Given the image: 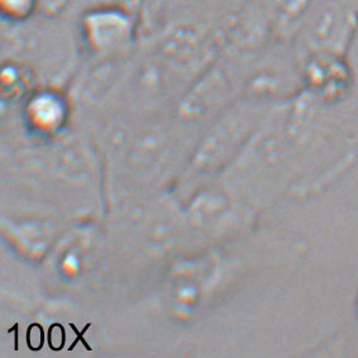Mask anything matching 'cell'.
Segmentation results:
<instances>
[{"instance_id": "6da1fadb", "label": "cell", "mask_w": 358, "mask_h": 358, "mask_svg": "<svg viewBox=\"0 0 358 358\" xmlns=\"http://www.w3.org/2000/svg\"><path fill=\"white\" fill-rule=\"evenodd\" d=\"M87 42L95 51L115 50L131 38V22L122 13L101 12L87 18Z\"/></svg>"}, {"instance_id": "7a4b0ae2", "label": "cell", "mask_w": 358, "mask_h": 358, "mask_svg": "<svg viewBox=\"0 0 358 358\" xmlns=\"http://www.w3.org/2000/svg\"><path fill=\"white\" fill-rule=\"evenodd\" d=\"M37 0H0L1 15L6 20L20 22L29 18L36 9Z\"/></svg>"}]
</instances>
